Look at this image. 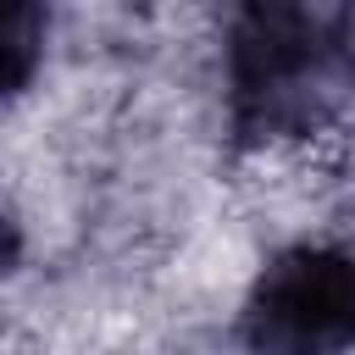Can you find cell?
<instances>
[{
	"mask_svg": "<svg viewBox=\"0 0 355 355\" xmlns=\"http://www.w3.org/2000/svg\"><path fill=\"white\" fill-rule=\"evenodd\" d=\"M355 100V17L338 6H244L227 28V105L250 139H311Z\"/></svg>",
	"mask_w": 355,
	"mask_h": 355,
	"instance_id": "obj_1",
	"label": "cell"
},
{
	"mask_svg": "<svg viewBox=\"0 0 355 355\" xmlns=\"http://www.w3.org/2000/svg\"><path fill=\"white\" fill-rule=\"evenodd\" d=\"M244 338L255 355L355 349V250L316 239L272 255L244 300Z\"/></svg>",
	"mask_w": 355,
	"mask_h": 355,
	"instance_id": "obj_2",
	"label": "cell"
},
{
	"mask_svg": "<svg viewBox=\"0 0 355 355\" xmlns=\"http://www.w3.org/2000/svg\"><path fill=\"white\" fill-rule=\"evenodd\" d=\"M44 39V17L33 6H11L6 28H0V50H6V89L17 94L28 83V61H33V44Z\"/></svg>",
	"mask_w": 355,
	"mask_h": 355,
	"instance_id": "obj_3",
	"label": "cell"
}]
</instances>
